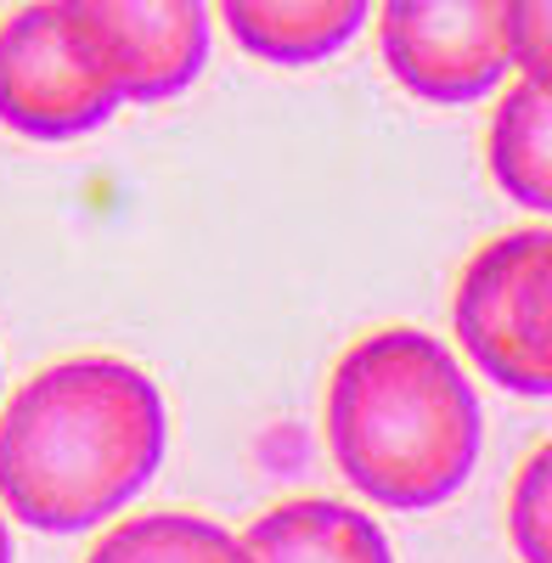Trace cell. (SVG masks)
Returning a JSON list of instances; mask_svg holds the SVG:
<instances>
[{
    "mask_svg": "<svg viewBox=\"0 0 552 563\" xmlns=\"http://www.w3.org/2000/svg\"><path fill=\"white\" fill-rule=\"evenodd\" d=\"M164 445L169 411L142 366L57 361L0 411V507L40 536L97 530L153 485Z\"/></svg>",
    "mask_w": 552,
    "mask_h": 563,
    "instance_id": "6da1fadb",
    "label": "cell"
},
{
    "mask_svg": "<svg viewBox=\"0 0 552 563\" xmlns=\"http://www.w3.org/2000/svg\"><path fill=\"white\" fill-rule=\"evenodd\" d=\"M485 411L456 361L423 327H384L344 350L328 384V445L355 496L423 512L468 485Z\"/></svg>",
    "mask_w": 552,
    "mask_h": 563,
    "instance_id": "7a4b0ae2",
    "label": "cell"
},
{
    "mask_svg": "<svg viewBox=\"0 0 552 563\" xmlns=\"http://www.w3.org/2000/svg\"><path fill=\"white\" fill-rule=\"evenodd\" d=\"M74 57L119 102L180 97L209 63V0H57Z\"/></svg>",
    "mask_w": 552,
    "mask_h": 563,
    "instance_id": "3957f363",
    "label": "cell"
},
{
    "mask_svg": "<svg viewBox=\"0 0 552 563\" xmlns=\"http://www.w3.org/2000/svg\"><path fill=\"white\" fill-rule=\"evenodd\" d=\"M378 52L389 79L418 102H479L514 68L508 0H384Z\"/></svg>",
    "mask_w": 552,
    "mask_h": 563,
    "instance_id": "277c9868",
    "label": "cell"
},
{
    "mask_svg": "<svg viewBox=\"0 0 552 563\" xmlns=\"http://www.w3.org/2000/svg\"><path fill=\"white\" fill-rule=\"evenodd\" d=\"M124 102L74 57L57 0H34L0 23V124L29 141H74L102 130Z\"/></svg>",
    "mask_w": 552,
    "mask_h": 563,
    "instance_id": "5b68a950",
    "label": "cell"
},
{
    "mask_svg": "<svg viewBox=\"0 0 552 563\" xmlns=\"http://www.w3.org/2000/svg\"><path fill=\"white\" fill-rule=\"evenodd\" d=\"M547 231H508V238L485 243L468 271L456 276V299H451V333L463 344V355L474 361V372L508 395H541L536 389V372L519 355L514 339V288L530 265V254L541 249Z\"/></svg>",
    "mask_w": 552,
    "mask_h": 563,
    "instance_id": "8992f818",
    "label": "cell"
},
{
    "mask_svg": "<svg viewBox=\"0 0 552 563\" xmlns=\"http://www.w3.org/2000/svg\"><path fill=\"white\" fill-rule=\"evenodd\" d=\"M220 23L249 57L271 68H310L361 34L373 0H214Z\"/></svg>",
    "mask_w": 552,
    "mask_h": 563,
    "instance_id": "52a82bcc",
    "label": "cell"
},
{
    "mask_svg": "<svg viewBox=\"0 0 552 563\" xmlns=\"http://www.w3.org/2000/svg\"><path fill=\"white\" fill-rule=\"evenodd\" d=\"M243 541L254 563H395L389 536L378 530L373 512L328 496L265 507L243 530Z\"/></svg>",
    "mask_w": 552,
    "mask_h": 563,
    "instance_id": "ba28073f",
    "label": "cell"
},
{
    "mask_svg": "<svg viewBox=\"0 0 552 563\" xmlns=\"http://www.w3.org/2000/svg\"><path fill=\"white\" fill-rule=\"evenodd\" d=\"M485 158L496 186L519 209L552 214V90L547 85H508L490 113V141Z\"/></svg>",
    "mask_w": 552,
    "mask_h": 563,
    "instance_id": "9c48e42d",
    "label": "cell"
},
{
    "mask_svg": "<svg viewBox=\"0 0 552 563\" xmlns=\"http://www.w3.org/2000/svg\"><path fill=\"white\" fill-rule=\"evenodd\" d=\"M85 563H254L249 541L203 512H135L108 530Z\"/></svg>",
    "mask_w": 552,
    "mask_h": 563,
    "instance_id": "30bf717a",
    "label": "cell"
},
{
    "mask_svg": "<svg viewBox=\"0 0 552 563\" xmlns=\"http://www.w3.org/2000/svg\"><path fill=\"white\" fill-rule=\"evenodd\" d=\"M514 339L536 372V389L552 395V231L541 238V249L530 254L514 288Z\"/></svg>",
    "mask_w": 552,
    "mask_h": 563,
    "instance_id": "8fae6325",
    "label": "cell"
},
{
    "mask_svg": "<svg viewBox=\"0 0 552 563\" xmlns=\"http://www.w3.org/2000/svg\"><path fill=\"white\" fill-rule=\"evenodd\" d=\"M508 536L525 563H552V440L536 445L508 490Z\"/></svg>",
    "mask_w": 552,
    "mask_h": 563,
    "instance_id": "7c38bea8",
    "label": "cell"
},
{
    "mask_svg": "<svg viewBox=\"0 0 552 563\" xmlns=\"http://www.w3.org/2000/svg\"><path fill=\"white\" fill-rule=\"evenodd\" d=\"M508 57L519 79L552 90V0H508Z\"/></svg>",
    "mask_w": 552,
    "mask_h": 563,
    "instance_id": "4fadbf2b",
    "label": "cell"
},
{
    "mask_svg": "<svg viewBox=\"0 0 552 563\" xmlns=\"http://www.w3.org/2000/svg\"><path fill=\"white\" fill-rule=\"evenodd\" d=\"M0 563H12V530H7V507H0Z\"/></svg>",
    "mask_w": 552,
    "mask_h": 563,
    "instance_id": "5bb4252c",
    "label": "cell"
}]
</instances>
